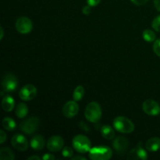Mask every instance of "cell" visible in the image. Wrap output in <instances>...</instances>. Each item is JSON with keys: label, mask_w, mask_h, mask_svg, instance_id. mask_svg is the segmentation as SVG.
<instances>
[{"label": "cell", "mask_w": 160, "mask_h": 160, "mask_svg": "<svg viewBox=\"0 0 160 160\" xmlns=\"http://www.w3.org/2000/svg\"><path fill=\"white\" fill-rule=\"evenodd\" d=\"M112 156V151L109 147L100 145L92 148L88 156L92 160H109Z\"/></svg>", "instance_id": "6da1fadb"}, {"label": "cell", "mask_w": 160, "mask_h": 160, "mask_svg": "<svg viewBox=\"0 0 160 160\" xmlns=\"http://www.w3.org/2000/svg\"><path fill=\"white\" fill-rule=\"evenodd\" d=\"M85 118L91 123H98L102 117V108L96 102H92L86 106L84 111Z\"/></svg>", "instance_id": "7a4b0ae2"}, {"label": "cell", "mask_w": 160, "mask_h": 160, "mask_svg": "<svg viewBox=\"0 0 160 160\" xmlns=\"http://www.w3.org/2000/svg\"><path fill=\"white\" fill-rule=\"evenodd\" d=\"M113 127L117 131L123 134H130L135 129L134 124L131 120L125 117H117L113 120Z\"/></svg>", "instance_id": "3957f363"}, {"label": "cell", "mask_w": 160, "mask_h": 160, "mask_svg": "<svg viewBox=\"0 0 160 160\" xmlns=\"http://www.w3.org/2000/svg\"><path fill=\"white\" fill-rule=\"evenodd\" d=\"M72 144H73V148L78 152L82 153V154L89 152L92 148V142L90 139L82 134H78L75 136L73 138Z\"/></svg>", "instance_id": "277c9868"}, {"label": "cell", "mask_w": 160, "mask_h": 160, "mask_svg": "<svg viewBox=\"0 0 160 160\" xmlns=\"http://www.w3.org/2000/svg\"><path fill=\"white\" fill-rule=\"evenodd\" d=\"M39 123H40V120L38 117H30V118L26 119V120L20 123V131H23V133L27 134H34L37 131Z\"/></svg>", "instance_id": "5b68a950"}, {"label": "cell", "mask_w": 160, "mask_h": 160, "mask_svg": "<svg viewBox=\"0 0 160 160\" xmlns=\"http://www.w3.org/2000/svg\"><path fill=\"white\" fill-rule=\"evenodd\" d=\"M2 86L6 92H13L17 90L18 87V80L17 77L12 73H6L3 77L2 81Z\"/></svg>", "instance_id": "8992f818"}, {"label": "cell", "mask_w": 160, "mask_h": 160, "mask_svg": "<svg viewBox=\"0 0 160 160\" xmlns=\"http://www.w3.org/2000/svg\"><path fill=\"white\" fill-rule=\"evenodd\" d=\"M17 31L20 34H29L33 28V23L31 19L27 17H19L15 23Z\"/></svg>", "instance_id": "52a82bcc"}, {"label": "cell", "mask_w": 160, "mask_h": 160, "mask_svg": "<svg viewBox=\"0 0 160 160\" xmlns=\"http://www.w3.org/2000/svg\"><path fill=\"white\" fill-rule=\"evenodd\" d=\"M37 88L33 84H27L23 86L19 92V96L23 101H31L37 95Z\"/></svg>", "instance_id": "ba28073f"}, {"label": "cell", "mask_w": 160, "mask_h": 160, "mask_svg": "<svg viewBox=\"0 0 160 160\" xmlns=\"http://www.w3.org/2000/svg\"><path fill=\"white\" fill-rule=\"evenodd\" d=\"M144 112L149 116H157L160 113V106L152 99H146L142 104Z\"/></svg>", "instance_id": "9c48e42d"}, {"label": "cell", "mask_w": 160, "mask_h": 160, "mask_svg": "<svg viewBox=\"0 0 160 160\" xmlns=\"http://www.w3.org/2000/svg\"><path fill=\"white\" fill-rule=\"evenodd\" d=\"M11 145L15 149L24 152L28 148V139L20 134H16L11 139Z\"/></svg>", "instance_id": "30bf717a"}, {"label": "cell", "mask_w": 160, "mask_h": 160, "mask_svg": "<svg viewBox=\"0 0 160 160\" xmlns=\"http://www.w3.org/2000/svg\"><path fill=\"white\" fill-rule=\"evenodd\" d=\"M147 159L148 154L142 147V142H141L128 155V159L130 160H146Z\"/></svg>", "instance_id": "8fae6325"}, {"label": "cell", "mask_w": 160, "mask_h": 160, "mask_svg": "<svg viewBox=\"0 0 160 160\" xmlns=\"http://www.w3.org/2000/svg\"><path fill=\"white\" fill-rule=\"evenodd\" d=\"M62 114L67 118H73L79 112V106L76 101H69L64 104L62 107Z\"/></svg>", "instance_id": "7c38bea8"}, {"label": "cell", "mask_w": 160, "mask_h": 160, "mask_svg": "<svg viewBox=\"0 0 160 160\" xmlns=\"http://www.w3.org/2000/svg\"><path fill=\"white\" fill-rule=\"evenodd\" d=\"M64 145V141L60 136H52L47 142V148L49 151L56 152L62 149Z\"/></svg>", "instance_id": "4fadbf2b"}, {"label": "cell", "mask_w": 160, "mask_h": 160, "mask_svg": "<svg viewBox=\"0 0 160 160\" xmlns=\"http://www.w3.org/2000/svg\"><path fill=\"white\" fill-rule=\"evenodd\" d=\"M129 146V142L124 137H117L112 142V147L119 155H123L126 152Z\"/></svg>", "instance_id": "5bb4252c"}, {"label": "cell", "mask_w": 160, "mask_h": 160, "mask_svg": "<svg viewBox=\"0 0 160 160\" xmlns=\"http://www.w3.org/2000/svg\"><path fill=\"white\" fill-rule=\"evenodd\" d=\"M45 138L40 134L34 135L30 142L31 147L35 151H40V150L43 149L44 147H45Z\"/></svg>", "instance_id": "9a60e30c"}, {"label": "cell", "mask_w": 160, "mask_h": 160, "mask_svg": "<svg viewBox=\"0 0 160 160\" xmlns=\"http://www.w3.org/2000/svg\"><path fill=\"white\" fill-rule=\"evenodd\" d=\"M145 148L149 152H157L160 149L159 138H151L145 143Z\"/></svg>", "instance_id": "2e32d148"}, {"label": "cell", "mask_w": 160, "mask_h": 160, "mask_svg": "<svg viewBox=\"0 0 160 160\" xmlns=\"http://www.w3.org/2000/svg\"><path fill=\"white\" fill-rule=\"evenodd\" d=\"M15 106V101L10 95H6L2 101V107L6 112H11Z\"/></svg>", "instance_id": "e0dca14e"}, {"label": "cell", "mask_w": 160, "mask_h": 160, "mask_svg": "<svg viewBox=\"0 0 160 160\" xmlns=\"http://www.w3.org/2000/svg\"><path fill=\"white\" fill-rule=\"evenodd\" d=\"M102 136L106 140H112L115 137V131L109 125H104L100 130Z\"/></svg>", "instance_id": "ac0fdd59"}, {"label": "cell", "mask_w": 160, "mask_h": 160, "mask_svg": "<svg viewBox=\"0 0 160 160\" xmlns=\"http://www.w3.org/2000/svg\"><path fill=\"white\" fill-rule=\"evenodd\" d=\"M15 159L14 153L9 147H3L0 149V159L13 160Z\"/></svg>", "instance_id": "d6986e66"}, {"label": "cell", "mask_w": 160, "mask_h": 160, "mask_svg": "<svg viewBox=\"0 0 160 160\" xmlns=\"http://www.w3.org/2000/svg\"><path fill=\"white\" fill-rule=\"evenodd\" d=\"M16 115L18 118L23 119L25 117H27L28 113V107L26 104L21 102L19 103L17 106V108H16Z\"/></svg>", "instance_id": "ffe728a7"}, {"label": "cell", "mask_w": 160, "mask_h": 160, "mask_svg": "<svg viewBox=\"0 0 160 160\" xmlns=\"http://www.w3.org/2000/svg\"><path fill=\"white\" fill-rule=\"evenodd\" d=\"M2 127L5 130L8 131H12L15 130L17 124L14 120L10 117H6L2 120Z\"/></svg>", "instance_id": "44dd1931"}, {"label": "cell", "mask_w": 160, "mask_h": 160, "mask_svg": "<svg viewBox=\"0 0 160 160\" xmlns=\"http://www.w3.org/2000/svg\"><path fill=\"white\" fill-rule=\"evenodd\" d=\"M84 95V88L83 86L78 85L73 93V99L76 102L81 101Z\"/></svg>", "instance_id": "7402d4cb"}, {"label": "cell", "mask_w": 160, "mask_h": 160, "mask_svg": "<svg viewBox=\"0 0 160 160\" xmlns=\"http://www.w3.org/2000/svg\"><path fill=\"white\" fill-rule=\"evenodd\" d=\"M142 37L147 42H152L156 41V34L153 31L149 29H146L142 33Z\"/></svg>", "instance_id": "603a6c76"}, {"label": "cell", "mask_w": 160, "mask_h": 160, "mask_svg": "<svg viewBox=\"0 0 160 160\" xmlns=\"http://www.w3.org/2000/svg\"><path fill=\"white\" fill-rule=\"evenodd\" d=\"M152 28L155 31H156L157 32H160V15L157 16V17L152 20Z\"/></svg>", "instance_id": "cb8c5ba5"}, {"label": "cell", "mask_w": 160, "mask_h": 160, "mask_svg": "<svg viewBox=\"0 0 160 160\" xmlns=\"http://www.w3.org/2000/svg\"><path fill=\"white\" fill-rule=\"evenodd\" d=\"M62 155L65 158H70L73 156V151L71 148L70 147H64L62 148Z\"/></svg>", "instance_id": "d4e9b609"}, {"label": "cell", "mask_w": 160, "mask_h": 160, "mask_svg": "<svg viewBox=\"0 0 160 160\" xmlns=\"http://www.w3.org/2000/svg\"><path fill=\"white\" fill-rule=\"evenodd\" d=\"M153 51H154L155 54H156V56L160 57V38L155 41L154 44H153Z\"/></svg>", "instance_id": "484cf974"}, {"label": "cell", "mask_w": 160, "mask_h": 160, "mask_svg": "<svg viewBox=\"0 0 160 160\" xmlns=\"http://www.w3.org/2000/svg\"><path fill=\"white\" fill-rule=\"evenodd\" d=\"M92 6H89V5H87V6H84L82 9V12L84 14V15H89L92 12Z\"/></svg>", "instance_id": "4316f807"}, {"label": "cell", "mask_w": 160, "mask_h": 160, "mask_svg": "<svg viewBox=\"0 0 160 160\" xmlns=\"http://www.w3.org/2000/svg\"><path fill=\"white\" fill-rule=\"evenodd\" d=\"M101 0H87L88 5L91 6L92 7H95L97 6L100 3Z\"/></svg>", "instance_id": "83f0119b"}, {"label": "cell", "mask_w": 160, "mask_h": 160, "mask_svg": "<svg viewBox=\"0 0 160 160\" xmlns=\"http://www.w3.org/2000/svg\"><path fill=\"white\" fill-rule=\"evenodd\" d=\"M134 5H137V6H142V5H145V3H147V2L148 0H131Z\"/></svg>", "instance_id": "f1b7e54d"}, {"label": "cell", "mask_w": 160, "mask_h": 160, "mask_svg": "<svg viewBox=\"0 0 160 160\" xmlns=\"http://www.w3.org/2000/svg\"><path fill=\"white\" fill-rule=\"evenodd\" d=\"M43 160H54L55 159V156L53 155L49 154V153H45L42 158Z\"/></svg>", "instance_id": "f546056e"}, {"label": "cell", "mask_w": 160, "mask_h": 160, "mask_svg": "<svg viewBox=\"0 0 160 160\" xmlns=\"http://www.w3.org/2000/svg\"><path fill=\"white\" fill-rule=\"evenodd\" d=\"M6 140V133L2 130V131H0V144H3Z\"/></svg>", "instance_id": "4dcf8cb0"}, {"label": "cell", "mask_w": 160, "mask_h": 160, "mask_svg": "<svg viewBox=\"0 0 160 160\" xmlns=\"http://www.w3.org/2000/svg\"><path fill=\"white\" fill-rule=\"evenodd\" d=\"M154 6L156 9L160 12V0H154Z\"/></svg>", "instance_id": "1f68e13d"}, {"label": "cell", "mask_w": 160, "mask_h": 160, "mask_svg": "<svg viewBox=\"0 0 160 160\" xmlns=\"http://www.w3.org/2000/svg\"><path fill=\"white\" fill-rule=\"evenodd\" d=\"M41 159H42V158H40L39 156H31V157H29L28 159V160H41Z\"/></svg>", "instance_id": "d6a6232c"}, {"label": "cell", "mask_w": 160, "mask_h": 160, "mask_svg": "<svg viewBox=\"0 0 160 160\" xmlns=\"http://www.w3.org/2000/svg\"><path fill=\"white\" fill-rule=\"evenodd\" d=\"M72 160H78V159H80V160H85L86 158L83 157V156H74V157H73L71 159Z\"/></svg>", "instance_id": "836d02e7"}, {"label": "cell", "mask_w": 160, "mask_h": 160, "mask_svg": "<svg viewBox=\"0 0 160 160\" xmlns=\"http://www.w3.org/2000/svg\"><path fill=\"white\" fill-rule=\"evenodd\" d=\"M0 33H1V34H0V39L2 40V39L3 38V36H4V30H3L2 27L0 28Z\"/></svg>", "instance_id": "e575fe53"}]
</instances>
